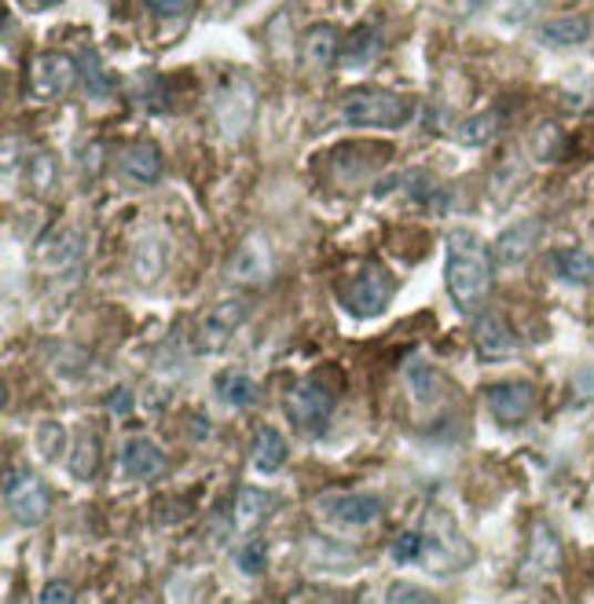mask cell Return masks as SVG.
I'll list each match as a JSON object with an SVG mask.
<instances>
[{
  "instance_id": "obj_22",
  "label": "cell",
  "mask_w": 594,
  "mask_h": 604,
  "mask_svg": "<svg viewBox=\"0 0 594 604\" xmlns=\"http://www.w3.org/2000/svg\"><path fill=\"white\" fill-rule=\"evenodd\" d=\"M551 268H554L557 279L569 283V286H587L594 279V257H591L587 249H580V246L557 249L554 260H551Z\"/></svg>"
},
{
  "instance_id": "obj_33",
  "label": "cell",
  "mask_w": 594,
  "mask_h": 604,
  "mask_svg": "<svg viewBox=\"0 0 594 604\" xmlns=\"http://www.w3.org/2000/svg\"><path fill=\"white\" fill-rule=\"evenodd\" d=\"M66 451V429L59 421H41L38 426V454L44 462H55Z\"/></svg>"
},
{
  "instance_id": "obj_13",
  "label": "cell",
  "mask_w": 594,
  "mask_h": 604,
  "mask_svg": "<svg viewBox=\"0 0 594 604\" xmlns=\"http://www.w3.org/2000/svg\"><path fill=\"white\" fill-rule=\"evenodd\" d=\"M254 106H257V95L249 84L243 81H228L221 84V95H217V121H221V132L228 140H239L243 132L249 129L254 121Z\"/></svg>"
},
{
  "instance_id": "obj_18",
  "label": "cell",
  "mask_w": 594,
  "mask_h": 604,
  "mask_svg": "<svg viewBox=\"0 0 594 604\" xmlns=\"http://www.w3.org/2000/svg\"><path fill=\"white\" fill-rule=\"evenodd\" d=\"M122 469H125V477H133L140 483L158 480L165 473V451L147 437H133L122 447Z\"/></svg>"
},
{
  "instance_id": "obj_25",
  "label": "cell",
  "mask_w": 594,
  "mask_h": 604,
  "mask_svg": "<svg viewBox=\"0 0 594 604\" xmlns=\"http://www.w3.org/2000/svg\"><path fill=\"white\" fill-rule=\"evenodd\" d=\"M100 473V440L92 429H78L74 447H70V477L92 480Z\"/></svg>"
},
{
  "instance_id": "obj_1",
  "label": "cell",
  "mask_w": 594,
  "mask_h": 604,
  "mask_svg": "<svg viewBox=\"0 0 594 604\" xmlns=\"http://www.w3.org/2000/svg\"><path fill=\"white\" fill-rule=\"evenodd\" d=\"M495 275V253L489 249L478 232L459 227L448 235V257H444V286L451 305L459 311H478L481 300L489 297Z\"/></svg>"
},
{
  "instance_id": "obj_30",
  "label": "cell",
  "mask_w": 594,
  "mask_h": 604,
  "mask_svg": "<svg viewBox=\"0 0 594 604\" xmlns=\"http://www.w3.org/2000/svg\"><path fill=\"white\" fill-rule=\"evenodd\" d=\"M308 564L316 567H346L356 564V553L352 546H338V542H327V539H308Z\"/></svg>"
},
{
  "instance_id": "obj_39",
  "label": "cell",
  "mask_w": 594,
  "mask_h": 604,
  "mask_svg": "<svg viewBox=\"0 0 594 604\" xmlns=\"http://www.w3.org/2000/svg\"><path fill=\"white\" fill-rule=\"evenodd\" d=\"M38 601H44V604H52V601H74V590H70L66 583H49V586H44L41 590V594H38Z\"/></svg>"
},
{
  "instance_id": "obj_10",
  "label": "cell",
  "mask_w": 594,
  "mask_h": 604,
  "mask_svg": "<svg viewBox=\"0 0 594 604\" xmlns=\"http://www.w3.org/2000/svg\"><path fill=\"white\" fill-rule=\"evenodd\" d=\"M557 572H562V542H557L551 524L536 521L532 524L525 564H521V579H525V583H546V579H554Z\"/></svg>"
},
{
  "instance_id": "obj_19",
  "label": "cell",
  "mask_w": 594,
  "mask_h": 604,
  "mask_svg": "<svg viewBox=\"0 0 594 604\" xmlns=\"http://www.w3.org/2000/svg\"><path fill=\"white\" fill-rule=\"evenodd\" d=\"M591 33H594V27L587 16H554V19L540 22L536 38L546 48H576V44L591 41Z\"/></svg>"
},
{
  "instance_id": "obj_34",
  "label": "cell",
  "mask_w": 594,
  "mask_h": 604,
  "mask_svg": "<svg viewBox=\"0 0 594 604\" xmlns=\"http://www.w3.org/2000/svg\"><path fill=\"white\" fill-rule=\"evenodd\" d=\"M422 553H426V539L419 535V531H400V535L393 539V546H389V557H393L400 567L419 564Z\"/></svg>"
},
{
  "instance_id": "obj_31",
  "label": "cell",
  "mask_w": 594,
  "mask_h": 604,
  "mask_svg": "<svg viewBox=\"0 0 594 604\" xmlns=\"http://www.w3.org/2000/svg\"><path fill=\"white\" fill-rule=\"evenodd\" d=\"M133 268H136V275L144 283H154L162 275V268H165V246L158 238H147V242H140L136 246V257H133Z\"/></svg>"
},
{
  "instance_id": "obj_8",
  "label": "cell",
  "mask_w": 594,
  "mask_h": 604,
  "mask_svg": "<svg viewBox=\"0 0 594 604\" xmlns=\"http://www.w3.org/2000/svg\"><path fill=\"white\" fill-rule=\"evenodd\" d=\"M484 403H489V414L506 429L525 426L536 410V389L529 381H499L484 389Z\"/></svg>"
},
{
  "instance_id": "obj_15",
  "label": "cell",
  "mask_w": 594,
  "mask_h": 604,
  "mask_svg": "<svg viewBox=\"0 0 594 604\" xmlns=\"http://www.w3.org/2000/svg\"><path fill=\"white\" fill-rule=\"evenodd\" d=\"M33 95H41V100H59L70 84L78 81V55H41L38 63H33Z\"/></svg>"
},
{
  "instance_id": "obj_14",
  "label": "cell",
  "mask_w": 594,
  "mask_h": 604,
  "mask_svg": "<svg viewBox=\"0 0 594 604\" xmlns=\"http://www.w3.org/2000/svg\"><path fill=\"white\" fill-rule=\"evenodd\" d=\"M540 235H543V221H536V216L510 224L506 232L495 238V246H492L495 264H499V268H518V264H525L532 253H536Z\"/></svg>"
},
{
  "instance_id": "obj_20",
  "label": "cell",
  "mask_w": 594,
  "mask_h": 604,
  "mask_svg": "<svg viewBox=\"0 0 594 604\" xmlns=\"http://www.w3.org/2000/svg\"><path fill=\"white\" fill-rule=\"evenodd\" d=\"M382 30L375 27V22H360L349 38H346V44H341V66L346 70H363V66H371L375 59H378V52H382Z\"/></svg>"
},
{
  "instance_id": "obj_38",
  "label": "cell",
  "mask_w": 594,
  "mask_h": 604,
  "mask_svg": "<svg viewBox=\"0 0 594 604\" xmlns=\"http://www.w3.org/2000/svg\"><path fill=\"white\" fill-rule=\"evenodd\" d=\"M144 4L154 19H181V16H187L192 0H144Z\"/></svg>"
},
{
  "instance_id": "obj_12",
  "label": "cell",
  "mask_w": 594,
  "mask_h": 604,
  "mask_svg": "<svg viewBox=\"0 0 594 604\" xmlns=\"http://www.w3.org/2000/svg\"><path fill=\"white\" fill-rule=\"evenodd\" d=\"M272 268H276V253H272L268 238L254 232L249 238H243V246L232 253L228 260V279L232 283H243V286H254V283H265Z\"/></svg>"
},
{
  "instance_id": "obj_17",
  "label": "cell",
  "mask_w": 594,
  "mask_h": 604,
  "mask_svg": "<svg viewBox=\"0 0 594 604\" xmlns=\"http://www.w3.org/2000/svg\"><path fill=\"white\" fill-rule=\"evenodd\" d=\"M117 168L133 180V184L154 187L162 180V151L154 140H133L129 147L117 154Z\"/></svg>"
},
{
  "instance_id": "obj_36",
  "label": "cell",
  "mask_w": 594,
  "mask_h": 604,
  "mask_svg": "<svg viewBox=\"0 0 594 604\" xmlns=\"http://www.w3.org/2000/svg\"><path fill=\"white\" fill-rule=\"evenodd\" d=\"M55 184V158L52 154H38V158L30 162V187L38 191V195H44Z\"/></svg>"
},
{
  "instance_id": "obj_5",
  "label": "cell",
  "mask_w": 594,
  "mask_h": 604,
  "mask_svg": "<svg viewBox=\"0 0 594 604\" xmlns=\"http://www.w3.org/2000/svg\"><path fill=\"white\" fill-rule=\"evenodd\" d=\"M335 407H338V396L327 389L319 378H301L287 392V410H290V421L308 437H319L330 418H335Z\"/></svg>"
},
{
  "instance_id": "obj_27",
  "label": "cell",
  "mask_w": 594,
  "mask_h": 604,
  "mask_svg": "<svg viewBox=\"0 0 594 604\" xmlns=\"http://www.w3.org/2000/svg\"><path fill=\"white\" fill-rule=\"evenodd\" d=\"M499 129H503V117H499L495 111L473 114V117L455 125V140L462 143V147H484V143H492L499 136Z\"/></svg>"
},
{
  "instance_id": "obj_37",
  "label": "cell",
  "mask_w": 594,
  "mask_h": 604,
  "mask_svg": "<svg viewBox=\"0 0 594 604\" xmlns=\"http://www.w3.org/2000/svg\"><path fill=\"white\" fill-rule=\"evenodd\" d=\"M386 601L389 604H426V601H433V594L422 586H411V583H393L386 590Z\"/></svg>"
},
{
  "instance_id": "obj_6",
  "label": "cell",
  "mask_w": 594,
  "mask_h": 604,
  "mask_svg": "<svg viewBox=\"0 0 594 604\" xmlns=\"http://www.w3.org/2000/svg\"><path fill=\"white\" fill-rule=\"evenodd\" d=\"M246 300H217L198 316L192 326V348L198 356L221 352L224 345H232V337L239 334V326L246 323Z\"/></svg>"
},
{
  "instance_id": "obj_35",
  "label": "cell",
  "mask_w": 594,
  "mask_h": 604,
  "mask_svg": "<svg viewBox=\"0 0 594 604\" xmlns=\"http://www.w3.org/2000/svg\"><path fill=\"white\" fill-rule=\"evenodd\" d=\"M235 564H239L243 575H260V572H265V564H268V546L260 539L246 542L243 550H235Z\"/></svg>"
},
{
  "instance_id": "obj_16",
  "label": "cell",
  "mask_w": 594,
  "mask_h": 604,
  "mask_svg": "<svg viewBox=\"0 0 594 604\" xmlns=\"http://www.w3.org/2000/svg\"><path fill=\"white\" fill-rule=\"evenodd\" d=\"M81 253H85V235H81L78 227L63 224V227H55V232H49L41 238L38 264L44 272H66L81 260Z\"/></svg>"
},
{
  "instance_id": "obj_11",
  "label": "cell",
  "mask_w": 594,
  "mask_h": 604,
  "mask_svg": "<svg viewBox=\"0 0 594 604\" xmlns=\"http://www.w3.org/2000/svg\"><path fill=\"white\" fill-rule=\"evenodd\" d=\"M473 348L484 362H503L518 356V334L499 311H478L473 319Z\"/></svg>"
},
{
  "instance_id": "obj_32",
  "label": "cell",
  "mask_w": 594,
  "mask_h": 604,
  "mask_svg": "<svg viewBox=\"0 0 594 604\" xmlns=\"http://www.w3.org/2000/svg\"><path fill=\"white\" fill-rule=\"evenodd\" d=\"M408 385L419 396V403H433L444 392V378L433 367H422V362H411L408 367Z\"/></svg>"
},
{
  "instance_id": "obj_23",
  "label": "cell",
  "mask_w": 594,
  "mask_h": 604,
  "mask_svg": "<svg viewBox=\"0 0 594 604\" xmlns=\"http://www.w3.org/2000/svg\"><path fill=\"white\" fill-rule=\"evenodd\" d=\"M287 462V440L276 426H260L254 437V465L260 473H279Z\"/></svg>"
},
{
  "instance_id": "obj_21",
  "label": "cell",
  "mask_w": 594,
  "mask_h": 604,
  "mask_svg": "<svg viewBox=\"0 0 594 604\" xmlns=\"http://www.w3.org/2000/svg\"><path fill=\"white\" fill-rule=\"evenodd\" d=\"M305 63L313 70H330L341 59V44H338V30L330 22H319L305 33Z\"/></svg>"
},
{
  "instance_id": "obj_28",
  "label": "cell",
  "mask_w": 594,
  "mask_h": 604,
  "mask_svg": "<svg viewBox=\"0 0 594 604\" xmlns=\"http://www.w3.org/2000/svg\"><path fill=\"white\" fill-rule=\"evenodd\" d=\"M78 84L85 89L89 100H106L111 95V81H106L100 55L92 48H81L78 52Z\"/></svg>"
},
{
  "instance_id": "obj_41",
  "label": "cell",
  "mask_w": 594,
  "mask_h": 604,
  "mask_svg": "<svg viewBox=\"0 0 594 604\" xmlns=\"http://www.w3.org/2000/svg\"><path fill=\"white\" fill-rule=\"evenodd\" d=\"M44 4H63V0H44Z\"/></svg>"
},
{
  "instance_id": "obj_9",
  "label": "cell",
  "mask_w": 594,
  "mask_h": 604,
  "mask_svg": "<svg viewBox=\"0 0 594 604\" xmlns=\"http://www.w3.org/2000/svg\"><path fill=\"white\" fill-rule=\"evenodd\" d=\"M316 510L335 524L363 528V524H375L378 516H382L386 502L378 499L375 491H349V494H324V499H316Z\"/></svg>"
},
{
  "instance_id": "obj_3",
  "label": "cell",
  "mask_w": 594,
  "mask_h": 604,
  "mask_svg": "<svg viewBox=\"0 0 594 604\" xmlns=\"http://www.w3.org/2000/svg\"><path fill=\"white\" fill-rule=\"evenodd\" d=\"M397 294V279L386 264H363L360 272L352 275V283L341 289V305H346L349 316L356 319H375L389 308V300Z\"/></svg>"
},
{
  "instance_id": "obj_7",
  "label": "cell",
  "mask_w": 594,
  "mask_h": 604,
  "mask_svg": "<svg viewBox=\"0 0 594 604\" xmlns=\"http://www.w3.org/2000/svg\"><path fill=\"white\" fill-rule=\"evenodd\" d=\"M426 528H430V539H426V564L433 572H455V567H467L473 561L470 546L462 542L459 528L451 524V516L441 510H430L426 513Z\"/></svg>"
},
{
  "instance_id": "obj_4",
  "label": "cell",
  "mask_w": 594,
  "mask_h": 604,
  "mask_svg": "<svg viewBox=\"0 0 594 604\" xmlns=\"http://www.w3.org/2000/svg\"><path fill=\"white\" fill-rule=\"evenodd\" d=\"M4 505H8V516L19 528H38L44 516H49L52 499H49V488H44L38 473L8 465V473H4Z\"/></svg>"
},
{
  "instance_id": "obj_2",
  "label": "cell",
  "mask_w": 594,
  "mask_h": 604,
  "mask_svg": "<svg viewBox=\"0 0 594 604\" xmlns=\"http://www.w3.org/2000/svg\"><path fill=\"white\" fill-rule=\"evenodd\" d=\"M338 114L352 129H400L411 121L414 103L389 89H349L341 92Z\"/></svg>"
},
{
  "instance_id": "obj_26",
  "label": "cell",
  "mask_w": 594,
  "mask_h": 604,
  "mask_svg": "<svg viewBox=\"0 0 594 604\" xmlns=\"http://www.w3.org/2000/svg\"><path fill=\"white\" fill-rule=\"evenodd\" d=\"M213 392H217L228 407H249L257 400V381L246 378L239 370H224L213 378Z\"/></svg>"
},
{
  "instance_id": "obj_40",
  "label": "cell",
  "mask_w": 594,
  "mask_h": 604,
  "mask_svg": "<svg viewBox=\"0 0 594 604\" xmlns=\"http://www.w3.org/2000/svg\"><path fill=\"white\" fill-rule=\"evenodd\" d=\"M111 410H114L117 418H125L129 410H133V392H129V389H114L111 392Z\"/></svg>"
},
{
  "instance_id": "obj_29",
  "label": "cell",
  "mask_w": 594,
  "mask_h": 604,
  "mask_svg": "<svg viewBox=\"0 0 594 604\" xmlns=\"http://www.w3.org/2000/svg\"><path fill=\"white\" fill-rule=\"evenodd\" d=\"M565 151V132L557 121H540L536 132H532V158L536 162H554L562 158Z\"/></svg>"
},
{
  "instance_id": "obj_24",
  "label": "cell",
  "mask_w": 594,
  "mask_h": 604,
  "mask_svg": "<svg viewBox=\"0 0 594 604\" xmlns=\"http://www.w3.org/2000/svg\"><path fill=\"white\" fill-rule=\"evenodd\" d=\"M272 510H276V494L268 488H254V483H249V488L239 491V499H235V524L254 528L265 521Z\"/></svg>"
}]
</instances>
